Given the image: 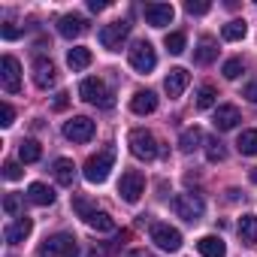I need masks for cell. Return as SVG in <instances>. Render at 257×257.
<instances>
[{
	"label": "cell",
	"mask_w": 257,
	"mask_h": 257,
	"mask_svg": "<svg viewBox=\"0 0 257 257\" xmlns=\"http://www.w3.org/2000/svg\"><path fill=\"white\" fill-rule=\"evenodd\" d=\"M88 10L91 13H100V10H106V4H103V0H88Z\"/></svg>",
	"instance_id": "42"
},
{
	"label": "cell",
	"mask_w": 257,
	"mask_h": 257,
	"mask_svg": "<svg viewBox=\"0 0 257 257\" xmlns=\"http://www.w3.org/2000/svg\"><path fill=\"white\" fill-rule=\"evenodd\" d=\"M52 173H55L58 185H64V188H70V185L76 182V164H73L70 158H55V164H52Z\"/></svg>",
	"instance_id": "18"
},
{
	"label": "cell",
	"mask_w": 257,
	"mask_h": 257,
	"mask_svg": "<svg viewBox=\"0 0 257 257\" xmlns=\"http://www.w3.org/2000/svg\"><path fill=\"white\" fill-rule=\"evenodd\" d=\"M79 97H82L85 103H91V106H100V109H112V106H115V94H112L109 85H106L103 79H97V76L79 82Z\"/></svg>",
	"instance_id": "1"
},
{
	"label": "cell",
	"mask_w": 257,
	"mask_h": 257,
	"mask_svg": "<svg viewBox=\"0 0 257 257\" xmlns=\"http://www.w3.org/2000/svg\"><path fill=\"white\" fill-rule=\"evenodd\" d=\"M206 140H203V131L200 127H188V131H182V137H179V149L185 152V155H191L194 149H200Z\"/></svg>",
	"instance_id": "23"
},
{
	"label": "cell",
	"mask_w": 257,
	"mask_h": 257,
	"mask_svg": "<svg viewBox=\"0 0 257 257\" xmlns=\"http://www.w3.org/2000/svg\"><path fill=\"white\" fill-rule=\"evenodd\" d=\"M16 121V109L10 106V103H4V106H0V124H4V127H10Z\"/></svg>",
	"instance_id": "37"
},
{
	"label": "cell",
	"mask_w": 257,
	"mask_h": 257,
	"mask_svg": "<svg viewBox=\"0 0 257 257\" xmlns=\"http://www.w3.org/2000/svg\"><path fill=\"white\" fill-rule=\"evenodd\" d=\"M100 46L103 49H109V52H118L121 49V43L131 37V22H112V25H106V28H100Z\"/></svg>",
	"instance_id": "8"
},
{
	"label": "cell",
	"mask_w": 257,
	"mask_h": 257,
	"mask_svg": "<svg viewBox=\"0 0 257 257\" xmlns=\"http://www.w3.org/2000/svg\"><path fill=\"white\" fill-rule=\"evenodd\" d=\"M82 31H85V19H79V16H61V19H58V34H61V37L76 40Z\"/></svg>",
	"instance_id": "21"
},
{
	"label": "cell",
	"mask_w": 257,
	"mask_h": 257,
	"mask_svg": "<svg viewBox=\"0 0 257 257\" xmlns=\"http://www.w3.org/2000/svg\"><path fill=\"white\" fill-rule=\"evenodd\" d=\"M197 251L203 257H224L227 254V245H224L221 236H203V239H197Z\"/></svg>",
	"instance_id": "20"
},
{
	"label": "cell",
	"mask_w": 257,
	"mask_h": 257,
	"mask_svg": "<svg viewBox=\"0 0 257 257\" xmlns=\"http://www.w3.org/2000/svg\"><path fill=\"white\" fill-rule=\"evenodd\" d=\"M73 209H76V215H79L82 221H88V218L97 212V206H94L85 194H73Z\"/></svg>",
	"instance_id": "30"
},
{
	"label": "cell",
	"mask_w": 257,
	"mask_h": 257,
	"mask_svg": "<svg viewBox=\"0 0 257 257\" xmlns=\"http://www.w3.org/2000/svg\"><path fill=\"white\" fill-rule=\"evenodd\" d=\"M55 109H58V112H61V109H67V94H64V91L55 97Z\"/></svg>",
	"instance_id": "41"
},
{
	"label": "cell",
	"mask_w": 257,
	"mask_h": 257,
	"mask_svg": "<svg viewBox=\"0 0 257 257\" xmlns=\"http://www.w3.org/2000/svg\"><path fill=\"white\" fill-rule=\"evenodd\" d=\"M143 16H146V22H149L152 28H167V25L173 22L176 10H173L170 4H146V7H143Z\"/></svg>",
	"instance_id": "12"
},
{
	"label": "cell",
	"mask_w": 257,
	"mask_h": 257,
	"mask_svg": "<svg viewBox=\"0 0 257 257\" xmlns=\"http://www.w3.org/2000/svg\"><path fill=\"white\" fill-rule=\"evenodd\" d=\"M206 158H209V164H218V161L227 158V149H224V143H221L218 137L206 140Z\"/></svg>",
	"instance_id": "32"
},
{
	"label": "cell",
	"mask_w": 257,
	"mask_h": 257,
	"mask_svg": "<svg viewBox=\"0 0 257 257\" xmlns=\"http://www.w3.org/2000/svg\"><path fill=\"white\" fill-rule=\"evenodd\" d=\"M31 230H34V221H31L28 215H19V218L4 230V239H7L10 245H19V242H25V239L31 236Z\"/></svg>",
	"instance_id": "16"
},
{
	"label": "cell",
	"mask_w": 257,
	"mask_h": 257,
	"mask_svg": "<svg viewBox=\"0 0 257 257\" xmlns=\"http://www.w3.org/2000/svg\"><path fill=\"white\" fill-rule=\"evenodd\" d=\"M4 212H7V215H19V212H22V197L7 194V197H4Z\"/></svg>",
	"instance_id": "36"
},
{
	"label": "cell",
	"mask_w": 257,
	"mask_h": 257,
	"mask_svg": "<svg viewBox=\"0 0 257 257\" xmlns=\"http://www.w3.org/2000/svg\"><path fill=\"white\" fill-rule=\"evenodd\" d=\"M239 236H242V242H248V245L257 242V215H242V218H239Z\"/></svg>",
	"instance_id": "26"
},
{
	"label": "cell",
	"mask_w": 257,
	"mask_h": 257,
	"mask_svg": "<svg viewBox=\"0 0 257 257\" xmlns=\"http://www.w3.org/2000/svg\"><path fill=\"white\" fill-rule=\"evenodd\" d=\"M248 34V25L242 22V19H233V22H227L224 28H221V37L227 40V43H236V40H242Z\"/></svg>",
	"instance_id": "27"
},
{
	"label": "cell",
	"mask_w": 257,
	"mask_h": 257,
	"mask_svg": "<svg viewBox=\"0 0 257 257\" xmlns=\"http://www.w3.org/2000/svg\"><path fill=\"white\" fill-rule=\"evenodd\" d=\"M34 85L37 88H52L55 85V79H58V70H55V64L49 61V58H34Z\"/></svg>",
	"instance_id": "13"
},
{
	"label": "cell",
	"mask_w": 257,
	"mask_h": 257,
	"mask_svg": "<svg viewBox=\"0 0 257 257\" xmlns=\"http://www.w3.org/2000/svg\"><path fill=\"white\" fill-rule=\"evenodd\" d=\"M127 58H131V67L137 70V73H152L155 67H158V52H155V46L152 43H137L131 52H127Z\"/></svg>",
	"instance_id": "7"
},
{
	"label": "cell",
	"mask_w": 257,
	"mask_h": 257,
	"mask_svg": "<svg viewBox=\"0 0 257 257\" xmlns=\"http://www.w3.org/2000/svg\"><path fill=\"white\" fill-rule=\"evenodd\" d=\"M0 37H4V40H19L22 31H19L16 25H4V28H0Z\"/></svg>",
	"instance_id": "39"
},
{
	"label": "cell",
	"mask_w": 257,
	"mask_h": 257,
	"mask_svg": "<svg viewBox=\"0 0 257 257\" xmlns=\"http://www.w3.org/2000/svg\"><path fill=\"white\" fill-rule=\"evenodd\" d=\"M239 121H242V115H239V109H236L233 103L218 106V109H215V118H212L215 131H233V127H236Z\"/></svg>",
	"instance_id": "15"
},
{
	"label": "cell",
	"mask_w": 257,
	"mask_h": 257,
	"mask_svg": "<svg viewBox=\"0 0 257 257\" xmlns=\"http://www.w3.org/2000/svg\"><path fill=\"white\" fill-rule=\"evenodd\" d=\"M215 100H218V91L212 85H200L197 88V109H212Z\"/></svg>",
	"instance_id": "31"
},
{
	"label": "cell",
	"mask_w": 257,
	"mask_h": 257,
	"mask_svg": "<svg viewBox=\"0 0 257 257\" xmlns=\"http://www.w3.org/2000/svg\"><path fill=\"white\" fill-rule=\"evenodd\" d=\"M118 194H121L124 203H137V200L146 194V176H143L140 170H127V173H121Z\"/></svg>",
	"instance_id": "6"
},
{
	"label": "cell",
	"mask_w": 257,
	"mask_h": 257,
	"mask_svg": "<svg viewBox=\"0 0 257 257\" xmlns=\"http://www.w3.org/2000/svg\"><path fill=\"white\" fill-rule=\"evenodd\" d=\"M245 70V64H242V58H230L224 67H221V73H224V79H236L239 73Z\"/></svg>",
	"instance_id": "34"
},
{
	"label": "cell",
	"mask_w": 257,
	"mask_h": 257,
	"mask_svg": "<svg viewBox=\"0 0 257 257\" xmlns=\"http://www.w3.org/2000/svg\"><path fill=\"white\" fill-rule=\"evenodd\" d=\"M91 61H94V55H91V49H85V46H76V49L67 52V64H70L73 70H85V67H91Z\"/></svg>",
	"instance_id": "24"
},
{
	"label": "cell",
	"mask_w": 257,
	"mask_h": 257,
	"mask_svg": "<svg viewBox=\"0 0 257 257\" xmlns=\"http://www.w3.org/2000/svg\"><path fill=\"white\" fill-rule=\"evenodd\" d=\"M236 149H239V155H257V131H242L239 134V140H236Z\"/></svg>",
	"instance_id": "29"
},
{
	"label": "cell",
	"mask_w": 257,
	"mask_h": 257,
	"mask_svg": "<svg viewBox=\"0 0 257 257\" xmlns=\"http://www.w3.org/2000/svg\"><path fill=\"white\" fill-rule=\"evenodd\" d=\"M85 224H88L91 230H97V233H115V218L106 215V212H94Z\"/></svg>",
	"instance_id": "25"
},
{
	"label": "cell",
	"mask_w": 257,
	"mask_h": 257,
	"mask_svg": "<svg viewBox=\"0 0 257 257\" xmlns=\"http://www.w3.org/2000/svg\"><path fill=\"white\" fill-rule=\"evenodd\" d=\"M40 257H79V242L70 233H55L40 245Z\"/></svg>",
	"instance_id": "4"
},
{
	"label": "cell",
	"mask_w": 257,
	"mask_h": 257,
	"mask_svg": "<svg viewBox=\"0 0 257 257\" xmlns=\"http://www.w3.org/2000/svg\"><path fill=\"white\" fill-rule=\"evenodd\" d=\"M28 200H31L34 206H52V203H55V191H52L49 185H43V182H34V185L28 188Z\"/></svg>",
	"instance_id": "22"
},
{
	"label": "cell",
	"mask_w": 257,
	"mask_h": 257,
	"mask_svg": "<svg viewBox=\"0 0 257 257\" xmlns=\"http://www.w3.org/2000/svg\"><path fill=\"white\" fill-rule=\"evenodd\" d=\"M242 97H245L248 103H257V82H248L245 91H242Z\"/></svg>",
	"instance_id": "40"
},
{
	"label": "cell",
	"mask_w": 257,
	"mask_h": 257,
	"mask_svg": "<svg viewBox=\"0 0 257 257\" xmlns=\"http://www.w3.org/2000/svg\"><path fill=\"white\" fill-rule=\"evenodd\" d=\"M215 58H218V43H215V37L203 34V37H200V43H197V49H194V61H197V64H203V67H209Z\"/></svg>",
	"instance_id": "17"
},
{
	"label": "cell",
	"mask_w": 257,
	"mask_h": 257,
	"mask_svg": "<svg viewBox=\"0 0 257 257\" xmlns=\"http://www.w3.org/2000/svg\"><path fill=\"white\" fill-rule=\"evenodd\" d=\"M185 10H188L191 16H206V13L212 10V4H209V0H188Z\"/></svg>",
	"instance_id": "35"
},
{
	"label": "cell",
	"mask_w": 257,
	"mask_h": 257,
	"mask_svg": "<svg viewBox=\"0 0 257 257\" xmlns=\"http://www.w3.org/2000/svg\"><path fill=\"white\" fill-rule=\"evenodd\" d=\"M0 82L10 94H19L22 91V67L13 55H4L0 58Z\"/></svg>",
	"instance_id": "9"
},
{
	"label": "cell",
	"mask_w": 257,
	"mask_h": 257,
	"mask_svg": "<svg viewBox=\"0 0 257 257\" xmlns=\"http://www.w3.org/2000/svg\"><path fill=\"white\" fill-rule=\"evenodd\" d=\"M188 85H191V73H188L185 67H173V70L167 73V79H164V88H167L170 97H182Z\"/></svg>",
	"instance_id": "14"
},
{
	"label": "cell",
	"mask_w": 257,
	"mask_h": 257,
	"mask_svg": "<svg viewBox=\"0 0 257 257\" xmlns=\"http://www.w3.org/2000/svg\"><path fill=\"white\" fill-rule=\"evenodd\" d=\"M19 158H22L25 164H37V161L43 158V149H40V143H37V140H25V143L19 146Z\"/></svg>",
	"instance_id": "28"
},
{
	"label": "cell",
	"mask_w": 257,
	"mask_h": 257,
	"mask_svg": "<svg viewBox=\"0 0 257 257\" xmlns=\"http://www.w3.org/2000/svg\"><path fill=\"white\" fill-rule=\"evenodd\" d=\"M131 109H134L137 115H152V112L158 109V97H155V91H137L134 100H131Z\"/></svg>",
	"instance_id": "19"
},
{
	"label": "cell",
	"mask_w": 257,
	"mask_h": 257,
	"mask_svg": "<svg viewBox=\"0 0 257 257\" xmlns=\"http://www.w3.org/2000/svg\"><path fill=\"white\" fill-rule=\"evenodd\" d=\"M64 137H67L70 143H88V140L94 137V121L85 118V115L70 118V121L64 124Z\"/></svg>",
	"instance_id": "11"
},
{
	"label": "cell",
	"mask_w": 257,
	"mask_h": 257,
	"mask_svg": "<svg viewBox=\"0 0 257 257\" xmlns=\"http://www.w3.org/2000/svg\"><path fill=\"white\" fill-rule=\"evenodd\" d=\"M170 206H173V212H176L179 218H185V221H200L203 212H206V203H203L200 194H176V197L170 200Z\"/></svg>",
	"instance_id": "5"
},
{
	"label": "cell",
	"mask_w": 257,
	"mask_h": 257,
	"mask_svg": "<svg viewBox=\"0 0 257 257\" xmlns=\"http://www.w3.org/2000/svg\"><path fill=\"white\" fill-rule=\"evenodd\" d=\"M127 146H131L134 158H140V161H155L158 158V140L146 127H137V131L127 134Z\"/></svg>",
	"instance_id": "3"
},
{
	"label": "cell",
	"mask_w": 257,
	"mask_h": 257,
	"mask_svg": "<svg viewBox=\"0 0 257 257\" xmlns=\"http://www.w3.org/2000/svg\"><path fill=\"white\" fill-rule=\"evenodd\" d=\"M127 257H146V254H140V251H134V254H127Z\"/></svg>",
	"instance_id": "43"
},
{
	"label": "cell",
	"mask_w": 257,
	"mask_h": 257,
	"mask_svg": "<svg viewBox=\"0 0 257 257\" xmlns=\"http://www.w3.org/2000/svg\"><path fill=\"white\" fill-rule=\"evenodd\" d=\"M152 242L161 251H179L182 248V233L170 224H152Z\"/></svg>",
	"instance_id": "10"
},
{
	"label": "cell",
	"mask_w": 257,
	"mask_h": 257,
	"mask_svg": "<svg viewBox=\"0 0 257 257\" xmlns=\"http://www.w3.org/2000/svg\"><path fill=\"white\" fill-rule=\"evenodd\" d=\"M112 167H115V146H106V149H100L97 155H91L85 161V179L91 185H103L109 179Z\"/></svg>",
	"instance_id": "2"
},
{
	"label": "cell",
	"mask_w": 257,
	"mask_h": 257,
	"mask_svg": "<svg viewBox=\"0 0 257 257\" xmlns=\"http://www.w3.org/2000/svg\"><path fill=\"white\" fill-rule=\"evenodd\" d=\"M251 182H257V170H254V173H251Z\"/></svg>",
	"instance_id": "44"
},
{
	"label": "cell",
	"mask_w": 257,
	"mask_h": 257,
	"mask_svg": "<svg viewBox=\"0 0 257 257\" xmlns=\"http://www.w3.org/2000/svg\"><path fill=\"white\" fill-rule=\"evenodd\" d=\"M4 179H10V182H16V179H22V167H19L16 161H10V164H4Z\"/></svg>",
	"instance_id": "38"
},
{
	"label": "cell",
	"mask_w": 257,
	"mask_h": 257,
	"mask_svg": "<svg viewBox=\"0 0 257 257\" xmlns=\"http://www.w3.org/2000/svg\"><path fill=\"white\" fill-rule=\"evenodd\" d=\"M185 46H188V37H185L182 31L167 34V52H170V55H182V52H185Z\"/></svg>",
	"instance_id": "33"
}]
</instances>
